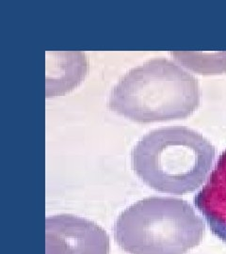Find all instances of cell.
I'll return each instance as SVG.
<instances>
[{
  "label": "cell",
  "instance_id": "1",
  "mask_svg": "<svg viewBox=\"0 0 226 254\" xmlns=\"http://www.w3.org/2000/svg\"><path fill=\"white\" fill-rule=\"evenodd\" d=\"M198 80L180 65L154 58L128 71L113 87L109 108L139 124L182 120L198 109Z\"/></svg>",
  "mask_w": 226,
  "mask_h": 254
},
{
  "label": "cell",
  "instance_id": "2",
  "mask_svg": "<svg viewBox=\"0 0 226 254\" xmlns=\"http://www.w3.org/2000/svg\"><path fill=\"white\" fill-rule=\"evenodd\" d=\"M215 156V147L198 132L188 127H164L138 141L131 164L138 177L151 189L181 195L204 184Z\"/></svg>",
  "mask_w": 226,
  "mask_h": 254
},
{
  "label": "cell",
  "instance_id": "3",
  "mask_svg": "<svg viewBox=\"0 0 226 254\" xmlns=\"http://www.w3.org/2000/svg\"><path fill=\"white\" fill-rule=\"evenodd\" d=\"M205 230L203 219L188 201L150 197L119 216L114 237L129 254H187L202 242Z\"/></svg>",
  "mask_w": 226,
  "mask_h": 254
},
{
  "label": "cell",
  "instance_id": "4",
  "mask_svg": "<svg viewBox=\"0 0 226 254\" xmlns=\"http://www.w3.org/2000/svg\"><path fill=\"white\" fill-rule=\"evenodd\" d=\"M46 254H109V237L86 218L58 215L45 220Z\"/></svg>",
  "mask_w": 226,
  "mask_h": 254
},
{
  "label": "cell",
  "instance_id": "5",
  "mask_svg": "<svg viewBox=\"0 0 226 254\" xmlns=\"http://www.w3.org/2000/svg\"><path fill=\"white\" fill-rule=\"evenodd\" d=\"M211 232L226 243V150L221 154L208 182L194 198Z\"/></svg>",
  "mask_w": 226,
  "mask_h": 254
},
{
  "label": "cell",
  "instance_id": "6",
  "mask_svg": "<svg viewBox=\"0 0 226 254\" xmlns=\"http://www.w3.org/2000/svg\"><path fill=\"white\" fill-rule=\"evenodd\" d=\"M52 68H47L62 71L63 73L46 80V97H54L71 91L81 81L87 73V61L84 54L80 52L72 53L71 58H54L52 60Z\"/></svg>",
  "mask_w": 226,
  "mask_h": 254
},
{
  "label": "cell",
  "instance_id": "7",
  "mask_svg": "<svg viewBox=\"0 0 226 254\" xmlns=\"http://www.w3.org/2000/svg\"><path fill=\"white\" fill-rule=\"evenodd\" d=\"M180 64L200 74L226 73V53H171Z\"/></svg>",
  "mask_w": 226,
  "mask_h": 254
}]
</instances>
